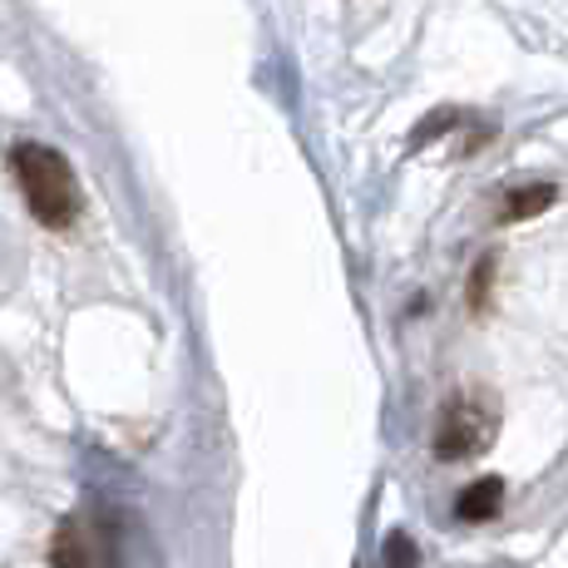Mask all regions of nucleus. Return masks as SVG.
Listing matches in <instances>:
<instances>
[{
	"instance_id": "nucleus-4",
	"label": "nucleus",
	"mask_w": 568,
	"mask_h": 568,
	"mask_svg": "<svg viewBox=\"0 0 568 568\" xmlns=\"http://www.w3.org/2000/svg\"><path fill=\"white\" fill-rule=\"evenodd\" d=\"M499 505H505V485H499V479H475V485L455 499V515L465 524H485L499 515Z\"/></svg>"
},
{
	"instance_id": "nucleus-1",
	"label": "nucleus",
	"mask_w": 568,
	"mask_h": 568,
	"mask_svg": "<svg viewBox=\"0 0 568 568\" xmlns=\"http://www.w3.org/2000/svg\"><path fill=\"white\" fill-rule=\"evenodd\" d=\"M10 173L20 183V199H26L30 217L50 233H70L80 223V183H74V169L54 154L50 144H10Z\"/></svg>"
},
{
	"instance_id": "nucleus-3",
	"label": "nucleus",
	"mask_w": 568,
	"mask_h": 568,
	"mask_svg": "<svg viewBox=\"0 0 568 568\" xmlns=\"http://www.w3.org/2000/svg\"><path fill=\"white\" fill-rule=\"evenodd\" d=\"M54 568H114L104 534L90 519H70L54 539Z\"/></svg>"
},
{
	"instance_id": "nucleus-2",
	"label": "nucleus",
	"mask_w": 568,
	"mask_h": 568,
	"mask_svg": "<svg viewBox=\"0 0 568 568\" xmlns=\"http://www.w3.org/2000/svg\"><path fill=\"white\" fill-rule=\"evenodd\" d=\"M499 430V406L489 390H460L440 406V420H435V455L450 465L475 460V455L489 450Z\"/></svg>"
},
{
	"instance_id": "nucleus-5",
	"label": "nucleus",
	"mask_w": 568,
	"mask_h": 568,
	"mask_svg": "<svg viewBox=\"0 0 568 568\" xmlns=\"http://www.w3.org/2000/svg\"><path fill=\"white\" fill-rule=\"evenodd\" d=\"M549 203H554V183H519V189L505 193L499 217H505V223H524V217H539Z\"/></svg>"
}]
</instances>
